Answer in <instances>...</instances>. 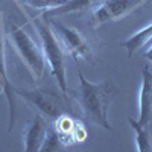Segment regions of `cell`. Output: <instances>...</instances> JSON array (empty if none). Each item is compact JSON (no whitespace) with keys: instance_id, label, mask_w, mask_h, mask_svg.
I'll return each instance as SVG.
<instances>
[{"instance_id":"cell-1","label":"cell","mask_w":152,"mask_h":152,"mask_svg":"<svg viewBox=\"0 0 152 152\" xmlns=\"http://www.w3.org/2000/svg\"><path fill=\"white\" fill-rule=\"evenodd\" d=\"M116 94L117 87L113 82H90L84 78L82 73H79V87L75 97L79 102L85 117L105 131H113L108 119V110Z\"/></svg>"},{"instance_id":"cell-2","label":"cell","mask_w":152,"mask_h":152,"mask_svg":"<svg viewBox=\"0 0 152 152\" xmlns=\"http://www.w3.org/2000/svg\"><path fill=\"white\" fill-rule=\"evenodd\" d=\"M35 29L40 35L41 40V49L46 58L47 66L50 67V73L56 79L61 93L64 97H67V73H66V58H64V50L62 44L59 43L58 37L55 35L53 29L50 28V24L46 23L43 17H34L32 18Z\"/></svg>"},{"instance_id":"cell-3","label":"cell","mask_w":152,"mask_h":152,"mask_svg":"<svg viewBox=\"0 0 152 152\" xmlns=\"http://www.w3.org/2000/svg\"><path fill=\"white\" fill-rule=\"evenodd\" d=\"M5 34L8 35L12 47L15 49V52L18 53V56L24 62V66L28 67L29 73L32 75V78L35 81L41 79L44 72H46V66H47L43 49L38 46V43L26 31H24V28L18 26V24L12 20L8 21Z\"/></svg>"},{"instance_id":"cell-4","label":"cell","mask_w":152,"mask_h":152,"mask_svg":"<svg viewBox=\"0 0 152 152\" xmlns=\"http://www.w3.org/2000/svg\"><path fill=\"white\" fill-rule=\"evenodd\" d=\"M44 20L50 24V28L53 29L59 43L66 47V50L73 56V59L78 61L79 58H85L91 53L90 43H88V40L76 28L67 26V24L61 23V21H58L52 17H47Z\"/></svg>"},{"instance_id":"cell-5","label":"cell","mask_w":152,"mask_h":152,"mask_svg":"<svg viewBox=\"0 0 152 152\" xmlns=\"http://www.w3.org/2000/svg\"><path fill=\"white\" fill-rule=\"evenodd\" d=\"M146 0H102L93 9V28L110 21H119L138 9Z\"/></svg>"},{"instance_id":"cell-6","label":"cell","mask_w":152,"mask_h":152,"mask_svg":"<svg viewBox=\"0 0 152 152\" xmlns=\"http://www.w3.org/2000/svg\"><path fill=\"white\" fill-rule=\"evenodd\" d=\"M17 94H20L26 102L37 107L43 116L50 120H55L59 114L64 113V104L53 90L35 88L32 91H17Z\"/></svg>"},{"instance_id":"cell-7","label":"cell","mask_w":152,"mask_h":152,"mask_svg":"<svg viewBox=\"0 0 152 152\" xmlns=\"http://www.w3.org/2000/svg\"><path fill=\"white\" fill-rule=\"evenodd\" d=\"M53 128L62 146L79 145L87 140V126L82 120L73 119L67 113H62L53 120Z\"/></svg>"},{"instance_id":"cell-8","label":"cell","mask_w":152,"mask_h":152,"mask_svg":"<svg viewBox=\"0 0 152 152\" xmlns=\"http://www.w3.org/2000/svg\"><path fill=\"white\" fill-rule=\"evenodd\" d=\"M0 84H2V93L6 96L8 108H9V123L8 131H12V126L15 123V91L9 82L6 73V53H5V29H0Z\"/></svg>"},{"instance_id":"cell-9","label":"cell","mask_w":152,"mask_h":152,"mask_svg":"<svg viewBox=\"0 0 152 152\" xmlns=\"http://www.w3.org/2000/svg\"><path fill=\"white\" fill-rule=\"evenodd\" d=\"M49 128V123L44 119L43 114L37 116L28 123L23 134V149L26 152H40L41 145L44 142V137Z\"/></svg>"},{"instance_id":"cell-10","label":"cell","mask_w":152,"mask_h":152,"mask_svg":"<svg viewBox=\"0 0 152 152\" xmlns=\"http://www.w3.org/2000/svg\"><path fill=\"white\" fill-rule=\"evenodd\" d=\"M137 122L142 125H149L152 122V69H148V67L142 70Z\"/></svg>"},{"instance_id":"cell-11","label":"cell","mask_w":152,"mask_h":152,"mask_svg":"<svg viewBox=\"0 0 152 152\" xmlns=\"http://www.w3.org/2000/svg\"><path fill=\"white\" fill-rule=\"evenodd\" d=\"M129 126L135 134V145L138 152H152V135L149 132V125H142L132 117H126Z\"/></svg>"},{"instance_id":"cell-12","label":"cell","mask_w":152,"mask_h":152,"mask_svg":"<svg viewBox=\"0 0 152 152\" xmlns=\"http://www.w3.org/2000/svg\"><path fill=\"white\" fill-rule=\"evenodd\" d=\"M151 40H152V21L148 24V26H145L143 29H140L134 35H131L128 40L123 43L126 52H128V56H132L138 49L146 46V43L151 41Z\"/></svg>"},{"instance_id":"cell-13","label":"cell","mask_w":152,"mask_h":152,"mask_svg":"<svg viewBox=\"0 0 152 152\" xmlns=\"http://www.w3.org/2000/svg\"><path fill=\"white\" fill-rule=\"evenodd\" d=\"M94 2L97 0H67L64 5H61L58 8H53V9H47L43 12L44 18L47 17H53V15H64V14H72V12H76V11H82L85 8H90Z\"/></svg>"},{"instance_id":"cell-14","label":"cell","mask_w":152,"mask_h":152,"mask_svg":"<svg viewBox=\"0 0 152 152\" xmlns=\"http://www.w3.org/2000/svg\"><path fill=\"white\" fill-rule=\"evenodd\" d=\"M62 148V143L59 140V137L53 128V125H49L46 137H44V142L41 145L40 152H52V151H59Z\"/></svg>"},{"instance_id":"cell-15","label":"cell","mask_w":152,"mask_h":152,"mask_svg":"<svg viewBox=\"0 0 152 152\" xmlns=\"http://www.w3.org/2000/svg\"><path fill=\"white\" fill-rule=\"evenodd\" d=\"M24 2L32 5L34 8L47 11V9H53V8H58L61 5H64L67 0H24Z\"/></svg>"},{"instance_id":"cell-16","label":"cell","mask_w":152,"mask_h":152,"mask_svg":"<svg viewBox=\"0 0 152 152\" xmlns=\"http://www.w3.org/2000/svg\"><path fill=\"white\" fill-rule=\"evenodd\" d=\"M145 58H146L148 61H151V64H152V46H151V49L148 50V52L145 53Z\"/></svg>"}]
</instances>
